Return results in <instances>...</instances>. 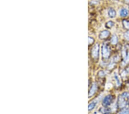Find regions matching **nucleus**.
<instances>
[{
  "label": "nucleus",
  "mask_w": 129,
  "mask_h": 114,
  "mask_svg": "<svg viewBox=\"0 0 129 114\" xmlns=\"http://www.w3.org/2000/svg\"><path fill=\"white\" fill-rule=\"evenodd\" d=\"M129 92H124L119 95L117 101V107L119 109H122L128 107Z\"/></svg>",
  "instance_id": "1"
},
{
  "label": "nucleus",
  "mask_w": 129,
  "mask_h": 114,
  "mask_svg": "<svg viewBox=\"0 0 129 114\" xmlns=\"http://www.w3.org/2000/svg\"><path fill=\"white\" fill-rule=\"evenodd\" d=\"M111 55V51L109 45L105 44L102 47V55L103 59L107 60L110 58Z\"/></svg>",
  "instance_id": "2"
},
{
  "label": "nucleus",
  "mask_w": 129,
  "mask_h": 114,
  "mask_svg": "<svg viewBox=\"0 0 129 114\" xmlns=\"http://www.w3.org/2000/svg\"><path fill=\"white\" fill-rule=\"evenodd\" d=\"M99 44H96L93 48L91 50V55L92 58L95 60V61H97L99 58Z\"/></svg>",
  "instance_id": "3"
},
{
  "label": "nucleus",
  "mask_w": 129,
  "mask_h": 114,
  "mask_svg": "<svg viewBox=\"0 0 129 114\" xmlns=\"http://www.w3.org/2000/svg\"><path fill=\"white\" fill-rule=\"evenodd\" d=\"M114 100V97L111 95H107L105 98L103 99L102 101V105L105 107H107L113 103Z\"/></svg>",
  "instance_id": "4"
},
{
  "label": "nucleus",
  "mask_w": 129,
  "mask_h": 114,
  "mask_svg": "<svg viewBox=\"0 0 129 114\" xmlns=\"http://www.w3.org/2000/svg\"><path fill=\"white\" fill-rule=\"evenodd\" d=\"M98 90V85L96 83H93L92 85V86L90 88V89L89 90L88 92V97H91L93 95H95V93Z\"/></svg>",
  "instance_id": "5"
},
{
  "label": "nucleus",
  "mask_w": 129,
  "mask_h": 114,
  "mask_svg": "<svg viewBox=\"0 0 129 114\" xmlns=\"http://www.w3.org/2000/svg\"><path fill=\"white\" fill-rule=\"evenodd\" d=\"M110 36V32L108 30H104L100 33L99 38L101 39H106Z\"/></svg>",
  "instance_id": "6"
},
{
  "label": "nucleus",
  "mask_w": 129,
  "mask_h": 114,
  "mask_svg": "<svg viewBox=\"0 0 129 114\" xmlns=\"http://www.w3.org/2000/svg\"><path fill=\"white\" fill-rule=\"evenodd\" d=\"M128 15V10L124 8H123L120 11V16L123 17H127Z\"/></svg>",
  "instance_id": "7"
},
{
  "label": "nucleus",
  "mask_w": 129,
  "mask_h": 114,
  "mask_svg": "<svg viewBox=\"0 0 129 114\" xmlns=\"http://www.w3.org/2000/svg\"><path fill=\"white\" fill-rule=\"evenodd\" d=\"M108 14H109L110 17L114 18L116 16V12L115 10L113 9V8H111V9H110V10H109V13H108Z\"/></svg>",
  "instance_id": "8"
},
{
  "label": "nucleus",
  "mask_w": 129,
  "mask_h": 114,
  "mask_svg": "<svg viewBox=\"0 0 129 114\" xmlns=\"http://www.w3.org/2000/svg\"><path fill=\"white\" fill-rule=\"evenodd\" d=\"M118 42V37L116 36L115 35H114L113 36L111 37V43L112 44H116Z\"/></svg>",
  "instance_id": "9"
},
{
  "label": "nucleus",
  "mask_w": 129,
  "mask_h": 114,
  "mask_svg": "<svg viewBox=\"0 0 129 114\" xmlns=\"http://www.w3.org/2000/svg\"><path fill=\"white\" fill-rule=\"evenodd\" d=\"M122 24L124 29L127 30H129V20H123L122 21Z\"/></svg>",
  "instance_id": "10"
},
{
  "label": "nucleus",
  "mask_w": 129,
  "mask_h": 114,
  "mask_svg": "<svg viewBox=\"0 0 129 114\" xmlns=\"http://www.w3.org/2000/svg\"><path fill=\"white\" fill-rule=\"evenodd\" d=\"M128 63H129V50L125 58L123 59V64L124 65H126Z\"/></svg>",
  "instance_id": "11"
},
{
  "label": "nucleus",
  "mask_w": 129,
  "mask_h": 114,
  "mask_svg": "<svg viewBox=\"0 0 129 114\" xmlns=\"http://www.w3.org/2000/svg\"><path fill=\"white\" fill-rule=\"evenodd\" d=\"M96 102H92L89 104L88 105V110L89 111H90L92 110V109H93L95 107V106H96Z\"/></svg>",
  "instance_id": "12"
},
{
  "label": "nucleus",
  "mask_w": 129,
  "mask_h": 114,
  "mask_svg": "<svg viewBox=\"0 0 129 114\" xmlns=\"http://www.w3.org/2000/svg\"><path fill=\"white\" fill-rule=\"evenodd\" d=\"M118 114H129V108L127 107L120 109V111Z\"/></svg>",
  "instance_id": "13"
},
{
  "label": "nucleus",
  "mask_w": 129,
  "mask_h": 114,
  "mask_svg": "<svg viewBox=\"0 0 129 114\" xmlns=\"http://www.w3.org/2000/svg\"><path fill=\"white\" fill-rule=\"evenodd\" d=\"M114 26V22L113 21H108L107 23L106 24V28L108 29L111 28Z\"/></svg>",
  "instance_id": "14"
},
{
  "label": "nucleus",
  "mask_w": 129,
  "mask_h": 114,
  "mask_svg": "<svg viewBox=\"0 0 129 114\" xmlns=\"http://www.w3.org/2000/svg\"><path fill=\"white\" fill-rule=\"evenodd\" d=\"M124 38L126 40L129 41V30H127L124 34Z\"/></svg>",
  "instance_id": "15"
},
{
  "label": "nucleus",
  "mask_w": 129,
  "mask_h": 114,
  "mask_svg": "<svg viewBox=\"0 0 129 114\" xmlns=\"http://www.w3.org/2000/svg\"><path fill=\"white\" fill-rule=\"evenodd\" d=\"M94 39L91 37H88V46H90L91 45H92L93 43H94Z\"/></svg>",
  "instance_id": "16"
},
{
  "label": "nucleus",
  "mask_w": 129,
  "mask_h": 114,
  "mask_svg": "<svg viewBox=\"0 0 129 114\" xmlns=\"http://www.w3.org/2000/svg\"><path fill=\"white\" fill-rule=\"evenodd\" d=\"M115 78L116 80V84L118 86H120V84H121V82H120V80L119 79V77L118 76V75H116V74H115Z\"/></svg>",
  "instance_id": "17"
},
{
  "label": "nucleus",
  "mask_w": 129,
  "mask_h": 114,
  "mask_svg": "<svg viewBox=\"0 0 129 114\" xmlns=\"http://www.w3.org/2000/svg\"><path fill=\"white\" fill-rule=\"evenodd\" d=\"M98 76L100 77H103L105 76V72L103 71H100L98 73Z\"/></svg>",
  "instance_id": "18"
},
{
  "label": "nucleus",
  "mask_w": 129,
  "mask_h": 114,
  "mask_svg": "<svg viewBox=\"0 0 129 114\" xmlns=\"http://www.w3.org/2000/svg\"><path fill=\"white\" fill-rule=\"evenodd\" d=\"M126 71V72H127V73L128 74H129V67L127 68Z\"/></svg>",
  "instance_id": "19"
},
{
  "label": "nucleus",
  "mask_w": 129,
  "mask_h": 114,
  "mask_svg": "<svg viewBox=\"0 0 129 114\" xmlns=\"http://www.w3.org/2000/svg\"><path fill=\"white\" fill-rule=\"evenodd\" d=\"M124 1H125L127 4H129V0H124Z\"/></svg>",
  "instance_id": "20"
}]
</instances>
